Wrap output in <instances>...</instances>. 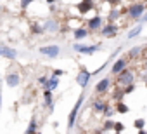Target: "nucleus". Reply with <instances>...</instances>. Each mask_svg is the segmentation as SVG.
Segmentation results:
<instances>
[{
  "label": "nucleus",
  "instance_id": "f257e3e1",
  "mask_svg": "<svg viewBox=\"0 0 147 134\" xmlns=\"http://www.w3.org/2000/svg\"><path fill=\"white\" fill-rule=\"evenodd\" d=\"M144 12H145V4L144 2H133L126 7V16L133 21H140Z\"/></svg>",
  "mask_w": 147,
  "mask_h": 134
},
{
  "label": "nucleus",
  "instance_id": "f03ea898",
  "mask_svg": "<svg viewBox=\"0 0 147 134\" xmlns=\"http://www.w3.org/2000/svg\"><path fill=\"white\" fill-rule=\"evenodd\" d=\"M133 82H135V73H133L130 68H125L121 73L116 75V84H118L119 87L130 85V84H133Z\"/></svg>",
  "mask_w": 147,
  "mask_h": 134
},
{
  "label": "nucleus",
  "instance_id": "7ed1b4c3",
  "mask_svg": "<svg viewBox=\"0 0 147 134\" xmlns=\"http://www.w3.org/2000/svg\"><path fill=\"white\" fill-rule=\"evenodd\" d=\"M95 7H97V2H95V0H80V2L76 4V11H78V14H80L82 18L87 16L88 12H94Z\"/></svg>",
  "mask_w": 147,
  "mask_h": 134
},
{
  "label": "nucleus",
  "instance_id": "20e7f679",
  "mask_svg": "<svg viewBox=\"0 0 147 134\" xmlns=\"http://www.w3.org/2000/svg\"><path fill=\"white\" fill-rule=\"evenodd\" d=\"M83 99H85V96L82 94V96L78 98V101L75 103V106H73V110L69 111V115H67V127H69V129L75 127V124H76V118H78L80 108H82V105H83Z\"/></svg>",
  "mask_w": 147,
  "mask_h": 134
},
{
  "label": "nucleus",
  "instance_id": "39448f33",
  "mask_svg": "<svg viewBox=\"0 0 147 134\" xmlns=\"http://www.w3.org/2000/svg\"><path fill=\"white\" fill-rule=\"evenodd\" d=\"M38 52H40L42 56L49 57V59H55V57H59V54H61V47H59V45H55V44L42 45V47L38 49Z\"/></svg>",
  "mask_w": 147,
  "mask_h": 134
},
{
  "label": "nucleus",
  "instance_id": "423d86ee",
  "mask_svg": "<svg viewBox=\"0 0 147 134\" xmlns=\"http://www.w3.org/2000/svg\"><path fill=\"white\" fill-rule=\"evenodd\" d=\"M109 89H111V77H104V79H100V80L95 84L94 92L99 94V96H102V94H107Z\"/></svg>",
  "mask_w": 147,
  "mask_h": 134
},
{
  "label": "nucleus",
  "instance_id": "0eeeda50",
  "mask_svg": "<svg viewBox=\"0 0 147 134\" xmlns=\"http://www.w3.org/2000/svg\"><path fill=\"white\" fill-rule=\"evenodd\" d=\"M73 49H75L76 52H80V54H87V56H90V54H94V52H97L99 49H100V45L97 44H94V45H87V44H75L73 45Z\"/></svg>",
  "mask_w": 147,
  "mask_h": 134
},
{
  "label": "nucleus",
  "instance_id": "6e6552de",
  "mask_svg": "<svg viewBox=\"0 0 147 134\" xmlns=\"http://www.w3.org/2000/svg\"><path fill=\"white\" fill-rule=\"evenodd\" d=\"M102 26H104V19H102V16L97 14V16H94V18H90V19L87 21V26H85V28H87L88 31H99Z\"/></svg>",
  "mask_w": 147,
  "mask_h": 134
},
{
  "label": "nucleus",
  "instance_id": "1a4fd4ad",
  "mask_svg": "<svg viewBox=\"0 0 147 134\" xmlns=\"http://www.w3.org/2000/svg\"><path fill=\"white\" fill-rule=\"evenodd\" d=\"M125 68H128V59L126 57H118L114 63H113V66H111V75H118V73H121Z\"/></svg>",
  "mask_w": 147,
  "mask_h": 134
},
{
  "label": "nucleus",
  "instance_id": "9d476101",
  "mask_svg": "<svg viewBox=\"0 0 147 134\" xmlns=\"http://www.w3.org/2000/svg\"><path fill=\"white\" fill-rule=\"evenodd\" d=\"M118 30H119V26H118L116 23H107V25H104V26H102L99 31H100V35H102V37H106V38H111V37H116Z\"/></svg>",
  "mask_w": 147,
  "mask_h": 134
},
{
  "label": "nucleus",
  "instance_id": "9b49d317",
  "mask_svg": "<svg viewBox=\"0 0 147 134\" xmlns=\"http://www.w3.org/2000/svg\"><path fill=\"white\" fill-rule=\"evenodd\" d=\"M90 77H92V73L85 68V66H82V68H80V73L76 75V84H78L80 87H87V85H88Z\"/></svg>",
  "mask_w": 147,
  "mask_h": 134
},
{
  "label": "nucleus",
  "instance_id": "f8f14e48",
  "mask_svg": "<svg viewBox=\"0 0 147 134\" xmlns=\"http://www.w3.org/2000/svg\"><path fill=\"white\" fill-rule=\"evenodd\" d=\"M54 92L52 91H49V89H43V94H42V98H43V106L49 110V111H52V108H54V96H52Z\"/></svg>",
  "mask_w": 147,
  "mask_h": 134
},
{
  "label": "nucleus",
  "instance_id": "ddd939ff",
  "mask_svg": "<svg viewBox=\"0 0 147 134\" xmlns=\"http://www.w3.org/2000/svg\"><path fill=\"white\" fill-rule=\"evenodd\" d=\"M5 84H7L9 87H18V85L21 84V75H19L18 72H11V73H7V77H5Z\"/></svg>",
  "mask_w": 147,
  "mask_h": 134
},
{
  "label": "nucleus",
  "instance_id": "4468645a",
  "mask_svg": "<svg viewBox=\"0 0 147 134\" xmlns=\"http://www.w3.org/2000/svg\"><path fill=\"white\" fill-rule=\"evenodd\" d=\"M0 54H2L4 57H7V59H16L18 57V51L9 47V45H5V44H0Z\"/></svg>",
  "mask_w": 147,
  "mask_h": 134
},
{
  "label": "nucleus",
  "instance_id": "2eb2a0df",
  "mask_svg": "<svg viewBox=\"0 0 147 134\" xmlns=\"http://www.w3.org/2000/svg\"><path fill=\"white\" fill-rule=\"evenodd\" d=\"M90 35V31L85 26H78V28H73V38L75 40H83Z\"/></svg>",
  "mask_w": 147,
  "mask_h": 134
},
{
  "label": "nucleus",
  "instance_id": "dca6fc26",
  "mask_svg": "<svg viewBox=\"0 0 147 134\" xmlns=\"http://www.w3.org/2000/svg\"><path fill=\"white\" fill-rule=\"evenodd\" d=\"M42 26H43V31H45V33H55V31L59 30V25H57L54 19H49V21H45Z\"/></svg>",
  "mask_w": 147,
  "mask_h": 134
},
{
  "label": "nucleus",
  "instance_id": "f3484780",
  "mask_svg": "<svg viewBox=\"0 0 147 134\" xmlns=\"http://www.w3.org/2000/svg\"><path fill=\"white\" fill-rule=\"evenodd\" d=\"M106 106H107V103H104L102 99H95L94 103H92V110H94V113H104V110H106Z\"/></svg>",
  "mask_w": 147,
  "mask_h": 134
},
{
  "label": "nucleus",
  "instance_id": "a211bd4d",
  "mask_svg": "<svg viewBox=\"0 0 147 134\" xmlns=\"http://www.w3.org/2000/svg\"><path fill=\"white\" fill-rule=\"evenodd\" d=\"M121 16H123L121 11H118L116 7H111V9H109V14H107V21H109V23H116Z\"/></svg>",
  "mask_w": 147,
  "mask_h": 134
},
{
  "label": "nucleus",
  "instance_id": "6ab92c4d",
  "mask_svg": "<svg viewBox=\"0 0 147 134\" xmlns=\"http://www.w3.org/2000/svg\"><path fill=\"white\" fill-rule=\"evenodd\" d=\"M57 87H59V77H54V75H52V77H49L47 85H45L43 89H49V91H52V92H54Z\"/></svg>",
  "mask_w": 147,
  "mask_h": 134
},
{
  "label": "nucleus",
  "instance_id": "aec40b11",
  "mask_svg": "<svg viewBox=\"0 0 147 134\" xmlns=\"http://www.w3.org/2000/svg\"><path fill=\"white\" fill-rule=\"evenodd\" d=\"M38 132V124H36V118L33 117L31 120H30V124H28V129L24 131V134H36Z\"/></svg>",
  "mask_w": 147,
  "mask_h": 134
},
{
  "label": "nucleus",
  "instance_id": "412c9836",
  "mask_svg": "<svg viewBox=\"0 0 147 134\" xmlns=\"http://www.w3.org/2000/svg\"><path fill=\"white\" fill-rule=\"evenodd\" d=\"M114 111H118V113H128V111H130V106H128L126 103H123V101H116Z\"/></svg>",
  "mask_w": 147,
  "mask_h": 134
},
{
  "label": "nucleus",
  "instance_id": "4be33fe9",
  "mask_svg": "<svg viewBox=\"0 0 147 134\" xmlns=\"http://www.w3.org/2000/svg\"><path fill=\"white\" fill-rule=\"evenodd\" d=\"M30 31H31L33 35H43V33H45L42 25H31V26H30Z\"/></svg>",
  "mask_w": 147,
  "mask_h": 134
},
{
  "label": "nucleus",
  "instance_id": "5701e85b",
  "mask_svg": "<svg viewBox=\"0 0 147 134\" xmlns=\"http://www.w3.org/2000/svg\"><path fill=\"white\" fill-rule=\"evenodd\" d=\"M113 127H114V120H113V118H106V120H104V125H102L100 129H102L104 132H107V131H113Z\"/></svg>",
  "mask_w": 147,
  "mask_h": 134
},
{
  "label": "nucleus",
  "instance_id": "b1692460",
  "mask_svg": "<svg viewBox=\"0 0 147 134\" xmlns=\"http://www.w3.org/2000/svg\"><path fill=\"white\" fill-rule=\"evenodd\" d=\"M142 30H144V26H142V25H138V26H135L133 30H130V31H128V38H133V37H137V35H140V33H142Z\"/></svg>",
  "mask_w": 147,
  "mask_h": 134
},
{
  "label": "nucleus",
  "instance_id": "393cba45",
  "mask_svg": "<svg viewBox=\"0 0 147 134\" xmlns=\"http://www.w3.org/2000/svg\"><path fill=\"white\" fill-rule=\"evenodd\" d=\"M133 127H135L137 131L144 129V127H145V120H144V118H135V122H133Z\"/></svg>",
  "mask_w": 147,
  "mask_h": 134
},
{
  "label": "nucleus",
  "instance_id": "a878e982",
  "mask_svg": "<svg viewBox=\"0 0 147 134\" xmlns=\"http://www.w3.org/2000/svg\"><path fill=\"white\" fill-rule=\"evenodd\" d=\"M140 52H142V47H140V45H137V47H133V49H130V52H128V56H130V57H137V56H138Z\"/></svg>",
  "mask_w": 147,
  "mask_h": 134
},
{
  "label": "nucleus",
  "instance_id": "bb28decb",
  "mask_svg": "<svg viewBox=\"0 0 147 134\" xmlns=\"http://www.w3.org/2000/svg\"><path fill=\"white\" fill-rule=\"evenodd\" d=\"M123 89V94L125 96H128V94H131L133 91H135V84H130V85H125V87H121Z\"/></svg>",
  "mask_w": 147,
  "mask_h": 134
},
{
  "label": "nucleus",
  "instance_id": "cd10ccee",
  "mask_svg": "<svg viewBox=\"0 0 147 134\" xmlns=\"http://www.w3.org/2000/svg\"><path fill=\"white\" fill-rule=\"evenodd\" d=\"M113 115H114V106L111 108V105H107L106 110H104V117H106V118H111Z\"/></svg>",
  "mask_w": 147,
  "mask_h": 134
},
{
  "label": "nucleus",
  "instance_id": "c85d7f7f",
  "mask_svg": "<svg viewBox=\"0 0 147 134\" xmlns=\"http://www.w3.org/2000/svg\"><path fill=\"white\" fill-rule=\"evenodd\" d=\"M113 131H114V132H123V131H125V124H123V122H114Z\"/></svg>",
  "mask_w": 147,
  "mask_h": 134
},
{
  "label": "nucleus",
  "instance_id": "c756f323",
  "mask_svg": "<svg viewBox=\"0 0 147 134\" xmlns=\"http://www.w3.org/2000/svg\"><path fill=\"white\" fill-rule=\"evenodd\" d=\"M33 2H35V0H21V9H23V11H26Z\"/></svg>",
  "mask_w": 147,
  "mask_h": 134
},
{
  "label": "nucleus",
  "instance_id": "7c9ffc66",
  "mask_svg": "<svg viewBox=\"0 0 147 134\" xmlns=\"http://www.w3.org/2000/svg\"><path fill=\"white\" fill-rule=\"evenodd\" d=\"M47 80H49V77H47V75H42V77H38V80H36V82H38L42 87H45V85H47Z\"/></svg>",
  "mask_w": 147,
  "mask_h": 134
},
{
  "label": "nucleus",
  "instance_id": "2f4dec72",
  "mask_svg": "<svg viewBox=\"0 0 147 134\" xmlns=\"http://www.w3.org/2000/svg\"><path fill=\"white\" fill-rule=\"evenodd\" d=\"M52 75H54V77H62V75H64V70H55V68H54V70H52Z\"/></svg>",
  "mask_w": 147,
  "mask_h": 134
},
{
  "label": "nucleus",
  "instance_id": "473e14b6",
  "mask_svg": "<svg viewBox=\"0 0 147 134\" xmlns=\"http://www.w3.org/2000/svg\"><path fill=\"white\" fill-rule=\"evenodd\" d=\"M107 4H109L111 7H116V5H119V4H121V0H107Z\"/></svg>",
  "mask_w": 147,
  "mask_h": 134
},
{
  "label": "nucleus",
  "instance_id": "72a5a7b5",
  "mask_svg": "<svg viewBox=\"0 0 147 134\" xmlns=\"http://www.w3.org/2000/svg\"><path fill=\"white\" fill-rule=\"evenodd\" d=\"M140 23H147V11L144 12V16L140 18Z\"/></svg>",
  "mask_w": 147,
  "mask_h": 134
},
{
  "label": "nucleus",
  "instance_id": "f704fd0d",
  "mask_svg": "<svg viewBox=\"0 0 147 134\" xmlns=\"http://www.w3.org/2000/svg\"><path fill=\"white\" fill-rule=\"evenodd\" d=\"M94 134H104V131H102V129H99V131L95 129V131H94Z\"/></svg>",
  "mask_w": 147,
  "mask_h": 134
},
{
  "label": "nucleus",
  "instance_id": "c9c22d12",
  "mask_svg": "<svg viewBox=\"0 0 147 134\" xmlns=\"http://www.w3.org/2000/svg\"><path fill=\"white\" fill-rule=\"evenodd\" d=\"M47 4H50V5H54V4H55V0H47Z\"/></svg>",
  "mask_w": 147,
  "mask_h": 134
},
{
  "label": "nucleus",
  "instance_id": "e433bc0d",
  "mask_svg": "<svg viewBox=\"0 0 147 134\" xmlns=\"http://www.w3.org/2000/svg\"><path fill=\"white\" fill-rule=\"evenodd\" d=\"M138 134H147V131H144V129H140V131H138Z\"/></svg>",
  "mask_w": 147,
  "mask_h": 134
},
{
  "label": "nucleus",
  "instance_id": "4c0bfd02",
  "mask_svg": "<svg viewBox=\"0 0 147 134\" xmlns=\"http://www.w3.org/2000/svg\"><path fill=\"white\" fill-rule=\"evenodd\" d=\"M0 108H2V92H0Z\"/></svg>",
  "mask_w": 147,
  "mask_h": 134
},
{
  "label": "nucleus",
  "instance_id": "58836bf2",
  "mask_svg": "<svg viewBox=\"0 0 147 134\" xmlns=\"http://www.w3.org/2000/svg\"><path fill=\"white\" fill-rule=\"evenodd\" d=\"M97 2H100V4H102V2H107V0H97Z\"/></svg>",
  "mask_w": 147,
  "mask_h": 134
},
{
  "label": "nucleus",
  "instance_id": "ea45409f",
  "mask_svg": "<svg viewBox=\"0 0 147 134\" xmlns=\"http://www.w3.org/2000/svg\"><path fill=\"white\" fill-rule=\"evenodd\" d=\"M113 134H123V132H113Z\"/></svg>",
  "mask_w": 147,
  "mask_h": 134
},
{
  "label": "nucleus",
  "instance_id": "a19ab883",
  "mask_svg": "<svg viewBox=\"0 0 147 134\" xmlns=\"http://www.w3.org/2000/svg\"><path fill=\"white\" fill-rule=\"evenodd\" d=\"M145 87H147V82H145Z\"/></svg>",
  "mask_w": 147,
  "mask_h": 134
},
{
  "label": "nucleus",
  "instance_id": "79ce46f5",
  "mask_svg": "<svg viewBox=\"0 0 147 134\" xmlns=\"http://www.w3.org/2000/svg\"><path fill=\"white\" fill-rule=\"evenodd\" d=\"M36 134H42V132H36Z\"/></svg>",
  "mask_w": 147,
  "mask_h": 134
},
{
  "label": "nucleus",
  "instance_id": "37998d69",
  "mask_svg": "<svg viewBox=\"0 0 147 134\" xmlns=\"http://www.w3.org/2000/svg\"><path fill=\"white\" fill-rule=\"evenodd\" d=\"M0 57H2V54H0Z\"/></svg>",
  "mask_w": 147,
  "mask_h": 134
}]
</instances>
